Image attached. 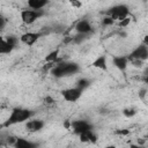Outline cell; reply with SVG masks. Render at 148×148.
I'll return each mask as SVG.
<instances>
[{
	"label": "cell",
	"mask_w": 148,
	"mask_h": 148,
	"mask_svg": "<svg viewBox=\"0 0 148 148\" xmlns=\"http://www.w3.org/2000/svg\"><path fill=\"white\" fill-rule=\"evenodd\" d=\"M61 95L64 97L65 101L67 102H76L81 95H82V90L79 89V88H68V89H65L61 91Z\"/></svg>",
	"instance_id": "7"
},
{
	"label": "cell",
	"mask_w": 148,
	"mask_h": 148,
	"mask_svg": "<svg viewBox=\"0 0 148 148\" xmlns=\"http://www.w3.org/2000/svg\"><path fill=\"white\" fill-rule=\"evenodd\" d=\"M81 142H88V143H95L97 141V135L91 131H87L79 135Z\"/></svg>",
	"instance_id": "13"
},
{
	"label": "cell",
	"mask_w": 148,
	"mask_h": 148,
	"mask_svg": "<svg viewBox=\"0 0 148 148\" xmlns=\"http://www.w3.org/2000/svg\"><path fill=\"white\" fill-rule=\"evenodd\" d=\"M43 127H44V121L43 120H39V119H32V120H29L25 124V130L28 132H30V133L38 132Z\"/></svg>",
	"instance_id": "9"
},
{
	"label": "cell",
	"mask_w": 148,
	"mask_h": 148,
	"mask_svg": "<svg viewBox=\"0 0 148 148\" xmlns=\"http://www.w3.org/2000/svg\"><path fill=\"white\" fill-rule=\"evenodd\" d=\"M127 59H128V58H127ZM128 61H130L134 67H141V66H142V62H143V61L136 60V59H128Z\"/></svg>",
	"instance_id": "21"
},
{
	"label": "cell",
	"mask_w": 148,
	"mask_h": 148,
	"mask_svg": "<svg viewBox=\"0 0 148 148\" xmlns=\"http://www.w3.org/2000/svg\"><path fill=\"white\" fill-rule=\"evenodd\" d=\"M75 30L77 34H82V35H88L92 31V28L90 25V23L87 20H81L76 23L75 25Z\"/></svg>",
	"instance_id": "10"
},
{
	"label": "cell",
	"mask_w": 148,
	"mask_h": 148,
	"mask_svg": "<svg viewBox=\"0 0 148 148\" xmlns=\"http://www.w3.org/2000/svg\"><path fill=\"white\" fill-rule=\"evenodd\" d=\"M58 54H59V50H56V51L50 52L45 57V61L46 62H52V64H59V62H61L60 59L58 58Z\"/></svg>",
	"instance_id": "17"
},
{
	"label": "cell",
	"mask_w": 148,
	"mask_h": 148,
	"mask_svg": "<svg viewBox=\"0 0 148 148\" xmlns=\"http://www.w3.org/2000/svg\"><path fill=\"white\" fill-rule=\"evenodd\" d=\"M143 81H145V82H146V83H148V75H147V76H145V77H143Z\"/></svg>",
	"instance_id": "29"
},
{
	"label": "cell",
	"mask_w": 148,
	"mask_h": 148,
	"mask_svg": "<svg viewBox=\"0 0 148 148\" xmlns=\"http://www.w3.org/2000/svg\"><path fill=\"white\" fill-rule=\"evenodd\" d=\"M47 5L46 0H29L28 1V7L32 10H42L43 7Z\"/></svg>",
	"instance_id": "14"
},
{
	"label": "cell",
	"mask_w": 148,
	"mask_h": 148,
	"mask_svg": "<svg viewBox=\"0 0 148 148\" xmlns=\"http://www.w3.org/2000/svg\"><path fill=\"white\" fill-rule=\"evenodd\" d=\"M106 16H109L110 18H112L113 21H119L121 22L123 20L127 18L130 15V9L126 5H117L111 7L110 9H108L105 12Z\"/></svg>",
	"instance_id": "3"
},
{
	"label": "cell",
	"mask_w": 148,
	"mask_h": 148,
	"mask_svg": "<svg viewBox=\"0 0 148 148\" xmlns=\"http://www.w3.org/2000/svg\"><path fill=\"white\" fill-rule=\"evenodd\" d=\"M71 128L73 130V132L77 135L87 132V131H91L92 126L91 124H89L87 120H74L71 124Z\"/></svg>",
	"instance_id": "6"
},
{
	"label": "cell",
	"mask_w": 148,
	"mask_h": 148,
	"mask_svg": "<svg viewBox=\"0 0 148 148\" xmlns=\"http://www.w3.org/2000/svg\"><path fill=\"white\" fill-rule=\"evenodd\" d=\"M39 37H40V34H37V32H25V34H23L20 37V40L23 44L28 45V46H32L38 40Z\"/></svg>",
	"instance_id": "8"
},
{
	"label": "cell",
	"mask_w": 148,
	"mask_h": 148,
	"mask_svg": "<svg viewBox=\"0 0 148 148\" xmlns=\"http://www.w3.org/2000/svg\"><path fill=\"white\" fill-rule=\"evenodd\" d=\"M89 86H90V81H89L88 79H80V80L76 81V88L81 89L82 91H83L86 88H88Z\"/></svg>",
	"instance_id": "18"
},
{
	"label": "cell",
	"mask_w": 148,
	"mask_h": 148,
	"mask_svg": "<svg viewBox=\"0 0 148 148\" xmlns=\"http://www.w3.org/2000/svg\"><path fill=\"white\" fill-rule=\"evenodd\" d=\"M92 67L95 68H98V69H102V71H106L108 69V65H106V58L104 56H99L98 58H96L94 61H92Z\"/></svg>",
	"instance_id": "15"
},
{
	"label": "cell",
	"mask_w": 148,
	"mask_h": 148,
	"mask_svg": "<svg viewBox=\"0 0 148 148\" xmlns=\"http://www.w3.org/2000/svg\"><path fill=\"white\" fill-rule=\"evenodd\" d=\"M5 39H6V40L12 45V46H14V47H15V46H16V44H17V38H16V37H14V36H8V37H6Z\"/></svg>",
	"instance_id": "20"
},
{
	"label": "cell",
	"mask_w": 148,
	"mask_h": 148,
	"mask_svg": "<svg viewBox=\"0 0 148 148\" xmlns=\"http://www.w3.org/2000/svg\"><path fill=\"white\" fill-rule=\"evenodd\" d=\"M71 5L73 6V7H76V8H80L81 7V2L80 1H71Z\"/></svg>",
	"instance_id": "26"
},
{
	"label": "cell",
	"mask_w": 148,
	"mask_h": 148,
	"mask_svg": "<svg viewBox=\"0 0 148 148\" xmlns=\"http://www.w3.org/2000/svg\"><path fill=\"white\" fill-rule=\"evenodd\" d=\"M38 146H39L38 143L29 141L24 138H17L14 145V148H38Z\"/></svg>",
	"instance_id": "11"
},
{
	"label": "cell",
	"mask_w": 148,
	"mask_h": 148,
	"mask_svg": "<svg viewBox=\"0 0 148 148\" xmlns=\"http://www.w3.org/2000/svg\"><path fill=\"white\" fill-rule=\"evenodd\" d=\"M112 23H113V20L110 18L109 16H105V17L103 18V24H104V25H111Z\"/></svg>",
	"instance_id": "23"
},
{
	"label": "cell",
	"mask_w": 148,
	"mask_h": 148,
	"mask_svg": "<svg viewBox=\"0 0 148 148\" xmlns=\"http://www.w3.org/2000/svg\"><path fill=\"white\" fill-rule=\"evenodd\" d=\"M80 71V67L76 62H59L57 65H54L51 68V74L54 77H64V76H68L72 74H75Z\"/></svg>",
	"instance_id": "1"
},
{
	"label": "cell",
	"mask_w": 148,
	"mask_h": 148,
	"mask_svg": "<svg viewBox=\"0 0 148 148\" xmlns=\"http://www.w3.org/2000/svg\"><path fill=\"white\" fill-rule=\"evenodd\" d=\"M7 148H9V147H7Z\"/></svg>",
	"instance_id": "31"
},
{
	"label": "cell",
	"mask_w": 148,
	"mask_h": 148,
	"mask_svg": "<svg viewBox=\"0 0 148 148\" xmlns=\"http://www.w3.org/2000/svg\"><path fill=\"white\" fill-rule=\"evenodd\" d=\"M116 133L117 134H120V135H126V134L130 133V131L128 130H120V131H116Z\"/></svg>",
	"instance_id": "25"
},
{
	"label": "cell",
	"mask_w": 148,
	"mask_h": 148,
	"mask_svg": "<svg viewBox=\"0 0 148 148\" xmlns=\"http://www.w3.org/2000/svg\"><path fill=\"white\" fill-rule=\"evenodd\" d=\"M128 59H136V60H146L148 59V46L145 44H141L139 46H136L127 57Z\"/></svg>",
	"instance_id": "5"
},
{
	"label": "cell",
	"mask_w": 148,
	"mask_h": 148,
	"mask_svg": "<svg viewBox=\"0 0 148 148\" xmlns=\"http://www.w3.org/2000/svg\"><path fill=\"white\" fill-rule=\"evenodd\" d=\"M32 116V112L28 109H23V108H15L12 110L9 117L7 118V120L2 124V127H9L12 125L18 124V123H23L25 120H28L30 117Z\"/></svg>",
	"instance_id": "2"
},
{
	"label": "cell",
	"mask_w": 148,
	"mask_h": 148,
	"mask_svg": "<svg viewBox=\"0 0 148 148\" xmlns=\"http://www.w3.org/2000/svg\"><path fill=\"white\" fill-rule=\"evenodd\" d=\"M44 104H45V105H47V106H52V105L54 104V101H53V98H52V97L46 96V97L44 98Z\"/></svg>",
	"instance_id": "22"
},
{
	"label": "cell",
	"mask_w": 148,
	"mask_h": 148,
	"mask_svg": "<svg viewBox=\"0 0 148 148\" xmlns=\"http://www.w3.org/2000/svg\"><path fill=\"white\" fill-rule=\"evenodd\" d=\"M105 148H116V147H114V146H106Z\"/></svg>",
	"instance_id": "30"
},
{
	"label": "cell",
	"mask_w": 148,
	"mask_h": 148,
	"mask_svg": "<svg viewBox=\"0 0 148 148\" xmlns=\"http://www.w3.org/2000/svg\"><path fill=\"white\" fill-rule=\"evenodd\" d=\"M123 114L125 117H127V118H131V117L136 114V110L134 108H126V109L123 110Z\"/></svg>",
	"instance_id": "19"
},
{
	"label": "cell",
	"mask_w": 148,
	"mask_h": 148,
	"mask_svg": "<svg viewBox=\"0 0 148 148\" xmlns=\"http://www.w3.org/2000/svg\"><path fill=\"white\" fill-rule=\"evenodd\" d=\"M130 21H131V18H130V17H127V18L123 20L121 22H119V25H120V27H126V25L130 23Z\"/></svg>",
	"instance_id": "24"
},
{
	"label": "cell",
	"mask_w": 148,
	"mask_h": 148,
	"mask_svg": "<svg viewBox=\"0 0 148 148\" xmlns=\"http://www.w3.org/2000/svg\"><path fill=\"white\" fill-rule=\"evenodd\" d=\"M43 15L42 10H32V9H24L21 12V20L24 24H32L37 18Z\"/></svg>",
	"instance_id": "4"
},
{
	"label": "cell",
	"mask_w": 148,
	"mask_h": 148,
	"mask_svg": "<svg viewBox=\"0 0 148 148\" xmlns=\"http://www.w3.org/2000/svg\"><path fill=\"white\" fill-rule=\"evenodd\" d=\"M112 62H113V65L119 71H125L126 67H127V65H128V59H127V57H120V56H118V57H113Z\"/></svg>",
	"instance_id": "12"
},
{
	"label": "cell",
	"mask_w": 148,
	"mask_h": 148,
	"mask_svg": "<svg viewBox=\"0 0 148 148\" xmlns=\"http://www.w3.org/2000/svg\"><path fill=\"white\" fill-rule=\"evenodd\" d=\"M14 46H12L5 38H1L0 40V53L2 54H7V53H10L13 51Z\"/></svg>",
	"instance_id": "16"
},
{
	"label": "cell",
	"mask_w": 148,
	"mask_h": 148,
	"mask_svg": "<svg viewBox=\"0 0 148 148\" xmlns=\"http://www.w3.org/2000/svg\"><path fill=\"white\" fill-rule=\"evenodd\" d=\"M5 23H6V21H5V18H3V16H0V28H1V29H3Z\"/></svg>",
	"instance_id": "27"
},
{
	"label": "cell",
	"mask_w": 148,
	"mask_h": 148,
	"mask_svg": "<svg viewBox=\"0 0 148 148\" xmlns=\"http://www.w3.org/2000/svg\"><path fill=\"white\" fill-rule=\"evenodd\" d=\"M130 148H143V147H141V146H139V145H131Z\"/></svg>",
	"instance_id": "28"
}]
</instances>
